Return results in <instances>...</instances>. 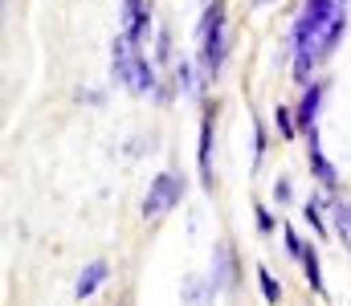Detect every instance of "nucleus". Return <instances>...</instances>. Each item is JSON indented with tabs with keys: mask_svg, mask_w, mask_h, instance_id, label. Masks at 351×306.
<instances>
[{
	"mask_svg": "<svg viewBox=\"0 0 351 306\" xmlns=\"http://www.w3.org/2000/svg\"><path fill=\"white\" fill-rule=\"evenodd\" d=\"M196 41H200V86H204V82H213L221 74L225 49H229L225 45V8H221V0H213L204 8V21L196 29Z\"/></svg>",
	"mask_w": 351,
	"mask_h": 306,
	"instance_id": "1",
	"label": "nucleus"
},
{
	"mask_svg": "<svg viewBox=\"0 0 351 306\" xmlns=\"http://www.w3.org/2000/svg\"><path fill=\"white\" fill-rule=\"evenodd\" d=\"M184 196V176H176V172H160L156 180H152V188H147V196H143V220H160L168 208H176Z\"/></svg>",
	"mask_w": 351,
	"mask_h": 306,
	"instance_id": "2",
	"label": "nucleus"
},
{
	"mask_svg": "<svg viewBox=\"0 0 351 306\" xmlns=\"http://www.w3.org/2000/svg\"><path fill=\"white\" fill-rule=\"evenodd\" d=\"M147 33H152V4L147 0H123V37H131L143 49Z\"/></svg>",
	"mask_w": 351,
	"mask_h": 306,
	"instance_id": "3",
	"label": "nucleus"
},
{
	"mask_svg": "<svg viewBox=\"0 0 351 306\" xmlns=\"http://www.w3.org/2000/svg\"><path fill=\"white\" fill-rule=\"evenodd\" d=\"M196 164H200V184L213 188V110H204L200 118V147H196Z\"/></svg>",
	"mask_w": 351,
	"mask_h": 306,
	"instance_id": "4",
	"label": "nucleus"
},
{
	"mask_svg": "<svg viewBox=\"0 0 351 306\" xmlns=\"http://www.w3.org/2000/svg\"><path fill=\"white\" fill-rule=\"evenodd\" d=\"M319 102H323V86H319V82H311V86L302 90V102H298V131H302V135H315Z\"/></svg>",
	"mask_w": 351,
	"mask_h": 306,
	"instance_id": "5",
	"label": "nucleus"
},
{
	"mask_svg": "<svg viewBox=\"0 0 351 306\" xmlns=\"http://www.w3.org/2000/svg\"><path fill=\"white\" fill-rule=\"evenodd\" d=\"M306 155H311V172H315V180H319L323 188H335V168H331V160H327L323 147H319V131L306 135Z\"/></svg>",
	"mask_w": 351,
	"mask_h": 306,
	"instance_id": "6",
	"label": "nucleus"
},
{
	"mask_svg": "<svg viewBox=\"0 0 351 306\" xmlns=\"http://www.w3.org/2000/svg\"><path fill=\"white\" fill-rule=\"evenodd\" d=\"M106 274H110L106 262H90L86 270H82V278H78V286H74V294H78V298H90V294L106 282Z\"/></svg>",
	"mask_w": 351,
	"mask_h": 306,
	"instance_id": "7",
	"label": "nucleus"
},
{
	"mask_svg": "<svg viewBox=\"0 0 351 306\" xmlns=\"http://www.w3.org/2000/svg\"><path fill=\"white\" fill-rule=\"evenodd\" d=\"M302 278H306V286L315 290V294H323V274H319V253H315V245H302Z\"/></svg>",
	"mask_w": 351,
	"mask_h": 306,
	"instance_id": "8",
	"label": "nucleus"
},
{
	"mask_svg": "<svg viewBox=\"0 0 351 306\" xmlns=\"http://www.w3.org/2000/svg\"><path fill=\"white\" fill-rule=\"evenodd\" d=\"M331 229H335V237H339V241L351 249V204L348 201H335V204H331Z\"/></svg>",
	"mask_w": 351,
	"mask_h": 306,
	"instance_id": "9",
	"label": "nucleus"
},
{
	"mask_svg": "<svg viewBox=\"0 0 351 306\" xmlns=\"http://www.w3.org/2000/svg\"><path fill=\"white\" fill-rule=\"evenodd\" d=\"M208 282H213L217 290L233 282V257H229V245H217V270H213V278H208Z\"/></svg>",
	"mask_w": 351,
	"mask_h": 306,
	"instance_id": "10",
	"label": "nucleus"
},
{
	"mask_svg": "<svg viewBox=\"0 0 351 306\" xmlns=\"http://www.w3.org/2000/svg\"><path fill=\"white\" fill-rule=\"evenodd\" d=\"M188 306H208L213 303V294H217V286L213 282H188Z\"/></svg>",
	"mask_w": 351,
	"mask_h": 306,
	"instance_id": "11",
	"label": "nucleus"
},
{
	"mask_svg": "<svg viewBox=\"0 0 351 306\" xmlns=\"http://www.w3.org/2000/svg\"><path fill=\"white\" fill-rule=\"evenodd\" d=\"M258 286H262V298H265L269 306H278V303H282V286L274 282V274H269L265 266L258 270Z\"/></svg>",
	"mask_w": 351,
	"mask_h": 306,
	"instance_id": "12",
	"label": "nucleus"
},
{
	"mask_svg": "<svg viewBox=\"0 0 351 306\" xmlns=\"http://www.w3.org/2000/svg\"><path fill=\"white\" fill-rule=\"evenodd\" d=\"M302 216H306V220H311V229H315V233H319V237H323V233H327V225H323V212H319V201H315V196H311V201L302 204Z\"/></svg>",
	"mask_w": 351,
	"mask_h": 306,
	"instance_id": "13",
	"label": "nucleus"
},
{
	"mask_svg": "<svg viewBox=\"0 0 351 306\" xmlns=\"http://www.w3.org/2000/svg\"><path fill=\"white\" fill-rule=\"evenodd\" d=\"M274 123H278L282 139H294V135H298V127H294V118H290V110H286V106H278V110H274Z\"/></svg>",
	"mask_w": 351,
	"mask_h": 306,
	"instance_id": "14",
	"label": "nucleus"
},
{
	"mask_svg": "<svg viewBox=\"0 0 351 306\" xmlns=\"http://www.w3.org/2000/svg\"><path fill=\"white\" fill-rule=\"evenodd\" d=\"M302 245H306V241H298V233H294V229H286V249H290L294 257H302Z\"/></svg>",
	"mask_w": 351,
	"mask_h": 306,
	"instance_id": "15",
	"label": "nucleus"
},
{
	"mask_svg": "<svg viewBox=\"0 0 351 306\" xmlns=\"http://www.w3.org/2000/svg\"><path fill=\"white\" fill-rule=\"evenodd\" d=\"M254 155H258V160L265 155V131H262V123L254 127Z\"/></svg>",
	"mask_w": 351,
	"mask_h": 306,
	"instance_id": "16",
	"label": "nucleus"
},
{
	"mask_svg": "<svg viewBox=\"0 0 351 306\" xmlns=\"http://www.w3.org/2000/svg\"><path fill=\"white\" fill-rule=\"evenodd\" d=\"M258 229L262 233H274V216H269V208H262V204H258Z\"/></svg>",
	"mask_w": 351,
	"mask_h": 306,
	"instance_id": "17",
	"label": "nucleus"
},
{
	"mask_svg": "<svg viewBox=\"0 0 351 306\" xmlns=\"http://www.w3.org/2000/svg\"><path fill=\"white\" fill-rule=\"evenodd\" d=\"M274 201H278V204L290 201V180H278V184H274Z\"/></svg>",
	"mask_w": 351,
	"mask_h": 306,
	"instance_id": "18",
	"label": "nucleus"
}]
</instances>
